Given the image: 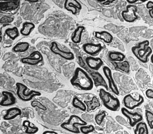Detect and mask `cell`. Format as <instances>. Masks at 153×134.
<instances>
[{"label": "cell", "instance_id": "cell-33", "mask_svg": "<svg viewBox=\"0 0 153 134\" xmlns=\"http://www.w3.org/2000/svg\"><path fill=\"white\" fill-rule=\"evenodd\" d=\"M31 106L33 107H38V109H40L43 111L47 110V108L45 106H44L43 104L37 101H33L31 102Z\"/></svg>", "mask_w": 153, "mask_h": 134}, {"label": "cell", "instance_id": "cell-22", "mask_svg": "<svg viewBox=\"0 0 153 134\" xmlns=\"http://www.w3.org/2000/svg\"><path fill=\"white\" fill-rule=\"evenodd\" d=\"M29 46L30 44L28 42H19L13 47L12 51L15 53H23L29 49Z\"/></svg>", "mask_w": 153, "mask_h": 134}, {"label": "cell", "instance_id": "cell-9", "mask_svg": "<svg viewBox=\"0 0 153 134\" xmlns=\"http://www.w3.org/2000/svg\"><path fill=\"white\" fill-rule=\"evenodd\" d=\"M43 60L42 54L38 51H35L31 53L29 56L21 59L20 61L24 64L30 66H36Z\"/></svg>", "mask_w": 153, "mask_h": 134}, {"label": "cell", "instance_id": "cell-20", "mask_svg": "<svg viewBox=\"0 0 153 134\" xmlns=\"http://www.w3.org/2000/svg\"><path fill=\"white\" fill-rule=\"evenodd\" d=\"M35 28V25L32 22H25L23 23L20 33L23 36H28Z\"/></svg>", "mask_w": 153, "mask_h": 134}, {"label": "cell", "instance_id": "cell-21", "mask_svg": "<svg viewBox=\"0 0 153 134\" xmlns=\"http://www.w3.org/2000/svg\"><path fill=\"white\" fill-rule=\"evenodd\" d=\"M108 58L113 62L121 63L124 61L126 56L124 54L119 52H111L108 54Z\"/></svg>", "mask_w": 153, "mask_h": 134}, {"label": "cell", "instance_id": "cell-14", "mask_svg": "<svg viewBox=\"0 0 153 134\" xmlns=\"http://www.w3.org/2000/svg\"><path fill=\"white\" fill-rule=\"evenodd\" d=\"M85 62L88 66L91 69L95 71H98L103 65L104 63L100 58L88 57L85 59Z\"/></svg>", "mask_w": 153, "mask_h": 134}, {"label": "cell", "instance_id": "cell-28", "mask_svg": "<svg viewBox=\"0 0 153 134\" xmlns=\"http://www.w3.org/2000/svg\"><path fill=\"white\" fill-rule=\"evenodd\" d=\"M64 7L66 10L70 11L73 15H76L77 13V8L71 3V0H66L64 2Z\"/></svg>", "mask_w": 153, "mask_h": 134}, {"label": "cell", "instance_id": "cell-26", "mask_svg": "<svg viewBox=\"0 0 153 134\" xmlns=\"http://www.w3.org/2000/svg\"><path fill=\"white\" fill-rule=\"evenodd\" d=\"M72 105L76 109H79L83 112H86L87 110V107L84 102L81 101L78 97H74L72 101Z\"/></svg>", "mask_w": 153, "mask_h": 134}, {"label": "cell", "instance_id": "cell-1", "mask_svg": "<svg viewBox=\"0 0 153 134\" xmlns=\"http://www.w3.org/2000/svg\"><path fill=\"white\" fill-rule=\"evenodd\" d=\"M71 83L74 86L84 91L91 90L94 87L93 79L85 70L80 67L76 69Z\"/></svg>", "mask_w": 153, "mask_h": 134}, {"label": "cell", "instance_id": "cell-43", "mask_svg": "<svg viewBox=\"0 0 153 134\" xmlns=\"http://www.w3.org/2000/svg\"></svg>", "mask_w": 153, "mask_h": 134}, {"label": "cell", "instance_id": "cell-24", "mask_svg": "<svg viewBox=\"0 0 153 134\" xmlns=\"http://www.w3.org/2000/svg\"><path fill=\"white\" fill-rule=\"evenodd\" d=\"M135 134H149L148 126L145 122H140L136 125L134 130Z\"/></svg>", "mask_w": 153, "mask_h": 134}, {"label": "cell", "instance_id": "cell-44", "mask_svg": "<svg viewBox=\"0 0 153 134\" xmlns=\"http://www.w3.org/2000/svg\"></svg>", "mask_w": 153, "mask_h": 134}, {"label": "cell", "instance_id": "cell-3", "mask_svg": "<svg viewBox=\"0 0 153 134\" xmlns=\"http://www.w3.org/2000/svg\"><path fill=\"white\" fill-rule=\"evenodd\" d=\"M99 95L103 104L106 109L113 112L119 110L120 107V102L118 98L114 97L102 88L99 90Z\"/></svg>", "mask_w": 153, "mask_h": 134}, {"label": "cell", "instance_id": "cell-34", "mask_svg": "<svg viewBox=\"0 0 153 134\" xmlns=\"http://www.w3.org/2000/svg\"><path fill=\"white\" fill-rule=\"evenodd\" d=\"M146 7L148 9L151 8L149 11V15L153 19V2L152 1H149L146 4Z\"/></svg>", "mask_w": 153, "mask_h": 134}, {"label": "cell", "instance_id": "cell-23", "mask_svg": "<svg viewBox=\"0 0 153 134\" xmlns=\"http://www.w3.org/2000/svg\"><path fill=\"white\" fill-rule=\"evenodd\" d=\"M23 127H25L26 134H34L38 132V127H35V125L28 120H25L23 122Z\"/></svg>", "mask_w": 153, "mask_h": 134}, {"label": "cell", "instance_id": "cell-42", "mask_svg": "<svg viewBox=\"0 0 153 134\" xmlns=\"http://www.w3.org/2000/svg\"><path fill=\"white\" fill-rule=\"evenodd\" d=\"M124 134H129L126 131H124Z\"/></svg>", "mask_w": 153, "mask_h": 134}, {"label": "cell", "instance_id": "cell-7", "mask_svg": "<svg viewBox=\"0 0 153 134\" xmlns=\"http://www.w3.org/2000/svg\"><path fill=\"white\" fill-rule=\"evenodd\" d=\"M138 9L136 6L128 5L126 6V10L122 11L121 16L126 22L132 23L137 20L138 17L136 15Z\"/></svg>", "mask_w": 153, "mask_h": 134}, {"label": "cell", "instance_id": "cell-18", "mask_svg": "<svg viewBox=\"0 0 153 134\" xmlns=\"http://www.w3.org/2000/svg\"><path fill=\"white\" fill-rule=\"evenodd\" d=\"M86 106L87 107V112H90L94 110L97 108L101 106V103L97 97H93L91 100L90 101H84Z\"/></svg>", "mask_w": 153, "mask_h": 134}, {"label": "cell", "instance_id": "cell-37", "mask_svg": "<svg viewBox=\"0 0 153 134\" xmlns=\"http://www.w3.org/2000/svg\"><path fill=\"white\" fill-rule=\"evenodd\" d=\"M114 1H99L100 3H102L104 5H109V4H112L113 2H114Z\"/></svg>", "mask_w": 153, "mask_h": 134}, {"label": "cell", "instance_id": "cell-12", "mask_svg": "<svg viewBox=\"0 0 153 134\" xmlns=\"http://www.w3.org/2000/svg\"><path fill=\"white\" fill-rule=\"evenodd\" d=\"M102 49L103 46L100 43L95 44L92 43H87L83 44L82 46V49L84 52L91 56H95L98 54L102 51Z\"/></svg>", "mask_w": 153, "mask_h": 134}, {"label": "cell", "instance_id": "cell-5", "mask_svg": "<svg viewBox=\"0 0 153 134\" xmlns=\"http://www.w3.org/2000/svg\"><path fill=\"white\" fill-rule=\"evenodd\" d=\"M16 94L19 98L24 102H28L31 101L33 97L36 96H40L41 93L35 90H31L29 92H27L28 87L22 83H17L16 84Z\"/></svg>", "mask_w": 153, "mask_h": 134}, {"label": "cell", "instance_id": "cell-31", "mask_svg": "<svg viewBox=\"0 0 153 134\" xmlns=\"http://www.w3.org/2000/svg\"><path fill=\"white\" fill-rule=\"evenodd\" d=\"M95 130V127L92 125L88 126H82L80 128V130L83 134H88L91 133L93 132Z\"/></svg>", "mask_w": 153, "mask_h": 134}, {"label": "cell", "instance_id": "cell-40", "mask_svg": "<svg viewBox=\"0 0 153 134\" xmlns=\"http://www.w3.org/2000/svg\"><path fill=\"white\" fill-rule=\"evenodd\" d=\"M27 1L29 3H36L39 2V1Z\"/></svg>", "mask_w": 153, "mask_h": 134}, {"label": "cell", "instance_id": "cell-35", "mask_svg": "<svg viewBox=\"0 0 153 134\" xmlns=\"http://www.w3.org/2000/svg\"><path fill=\"white\" fill-rule=\"evenodd\" d=\"M126 2L128 3L130 5L133 4H140L143 3L146 1H139V0H127Z\"/></svg>", "mask_w": 153, "mask_h": 134}, {"label": "cell", "instance_id": "cell-30", "mask_svg": "<svg viewBox=\"0 0 153 134\" xmlns=\"http://www.w3.org/2000/svg\"><path fill=\"white\" fill-rule=\"evenodd\" d=\"M106 115H107V113L106 112L102 111V112L99 113L95 116V122H96V123H97V124L100 125L102 124L104 120V118L106 116Z\"/></svg>", "mask_w": 153, "mask_h": 134}, {"label": "cell", "instance_id": "cell-36", "mask_svg": "<svg viewBox=\"0 0 153 134\" xmlns=\"http://www.w3.org/2000/svg\"><path fill=\"white\" fill-rule=\"evenodd\" d=\"M146 95L149 99H153V90L152 89H148L146 90Z\"/></svg>", "mask_w": 153, "mask_h": 134}, {"label": "cell", "instance_id": "cell-8", "mask_svg": "<svg viewBox=\"0 0 153 134\" xmlns=\"http://www.w3.org/2000/svg\"><path fill=\"white\" fill-rule=\"evenodd\" d=\"M121 112L126 118H128L129 124L131 127H134L138 123L142 121L143 117L138 112H131L125 107L121 109Z\"/></svg>", "mask_w": 153, "mask_h": 134}, {"label": "cell", "instance_id": "cell-11", "mask_svg": "<svg viewBox=\"0 0 153 134\" xmlns=\"http://www.w3.org/2000/svg\"><path fill=\"white\" fill-rule=\"evenodd\" d=\"M103 72L104 73V76L108 79V86L111 89V91L117 96L119 95V91L117 87V85L115 83L114 79H113L112 72L110 68L107 66L103 67Z\"/></svg>", "mask_w": 153, "mask_h": 134}, {"label": "cell", "instance_id": "cell-19", "mask_svg": "<svg viewBox=\"0 0 153 134\" xmlns=\"http://www.w3.org/2000/svg\"><path fill=\"white\" fill-rule=\"evenodd\" d=\"M85 29V28H84V26H79L75 29L71 38V41L73 43L75 44H78L80 43L82 38V34L84 32Z\"/></svg>", "mask_w": 153, "mask_h": 134}, {"label": "cell", "instance_id": "cell-29", "mask_svg": "<svg viewBox=\"0 0 153 134\" xmlns=\"http://www.w3.org/2000/svg\"><path fill=\"white\" fill-rule=\"evenodd\" d=\"M145 115H146V119L148 122V125L149 126V128L153 129V113L151 111L146 110L145 111Z\"/></svg>", "mask_w": 153, "mask_h": 134}, {"label": "cell", "instance_id": "cell-27", "mask_svg": "<svg viewBox=\"0 0 153 134\" xmlns=\"http://www.w3.org/2000/svg\"><path fill=\"white\" fill-rule=\"evenodd\" d=\"M5 33L6 35L13 40H15L19 36L18 28L16 26L12 28H8L7 29H6Z\"/></svg>", "mask_w": 153, "mask_h": 134}, {"label": "cell", "instance_id": "cell-38", "mask_svg": "<svg viewBox=\"0 0 153 134\" xmlns=\"http://www.w3.org/2000/svg\"><path fill=\"white\" fill-rule=\"evenodd\" d=\"M42 134H58V133L53 131H49V130H46Z\"/></svg>", "mask_w": 153, "mask_h": 134}, {"label": "cell", "instance_id": "cell-2", "mask_svg": "<svg viewBox=\"0 0 153 134\" xmlns=\"http://www.w3.org/2000/svg\"><path fill=\"white\" fill-rule=\"evenodd\" d=\"M149 45V41L144 40L139 43L138 46H133L131 48L133 54L141 63H148L149 57L153 52Z\"/></svg>", "mask_w": 153, "mask_h": 134}, {"label": "cell", "instance_id": "cell-16", "mask_svg": "<svg viewBox=\"0 0 153 134\" xmlns=\"http://www.w3.org/2000/svg\"><path fill=\"white\" fill-rule=\"evenodd\" d=\"M22 114V111L18 107H12L8 109L6 111V113L3 117L5 120H11L14 119L18 116H20Z\"/></svg>", "mask_w": 153, "mask_h": 134}, {"label": "cell", "instance_id": "cell-10", "mask_svg": "<svg viewBox=\"0 0 153 134\" xmlns=\"http://www.w3.org/2000/svg\"><path fill=\"white\" fill-rule=\"evenodd\" d=\"M50 49L53 53L60 56L61 57L68 61H72L75 58V55L71 52L62 51L59 48L58 44L56 42H51Z\"/></svg>", "mask_w": 153, "mask_h": 134}, {"label": "cell", "instance_id": "cell-39", "mask_svg": "<svg viewBox=\"0 0 153 134\" xmlns=\"http://www.w3.org/2000/svg\"><path fill=\"white\" fill-rule=\"evenodd\" d=\"M0 41L1 42V41H2V31H1H1H0Z\"/></svg>", "mask_w": 153, "mask_h": 134}, {"label": "cell", "instance_id": "cell-4", "mask_svg": "<svg viewBox=\"0 0 153 134\" xmlns=\"http://www.w3.org/2000/svg\"><path fill=\"white\" fill-rule=\"evenodd\" d=\"M87 124V122L82 119L80 117L73 115L69 117V119L67 121L62 123L61 125V127L62 129L70 132L79 134L80 133V130H79L76 125H81L82 127L86 126Z\"/></svg>", "mask_w": 153, "mask_h": 134}, {"label": "cell", "instance_id": "cell-32", "mask_svg": "<svg viewBox=\"0 0 153 134\" xmlns=\"http://www.w3.org/2000/svg\"><path fill=\"white\" fill-rule=\"evenodd\" d=\"M15 20V17L13 16H4L1 18V24L11 23Z\"/></svg>", "mask_w": 153, "mask_h": 134}, {"label": "cell", "instance_id": "cell-25", "mask_svg": "<svg viewBox=\"0 0 153 134\" xmlns=\"http://www.w3.org/2000/svg\"><path fill=\"white\" fill-rule=\"evenodd\" d=\"M114 64L116 68L119 70L124 72L126 74H129L130 72V66L128 61H124L123 62H114Z\"/></svg>", "mask_w": 153, "mask_h": 134}, {"label": "cell", "instance_id": "cell-15", "mask_svg": "<svg viewBox=\"0 0 153 134\" xmlns=\"http://www.w3.org/2000/svg\"><path fill=\"white\" fill-rule=\"evenodd\" d=\"M20 5V1H1L0 8L1 11H7L15 10L19 7Z\"/></svg>", "mask_w": 153, "mask_h": 134}, {"label": "cell", "instance_id": "cell-41", "mask_svg": "<svg viewBox=\"0 0 153 134\" xmlns=\"http://www.w3.org/2000/svg\"><path fill=\"white\" fill-rule=\"evenodd\" d=\"M151 61L153 64V54L151 55Z\"/></svg>", "mask_w": 153, "mask_h": 134}, {"label": "cell", "instance_id": "cell-17", "mask_svg": "<svg viewBox=\"0 0 153 134\" xmlns=\"http://www.w3.org/2000/svg\"><path fill=\"white\" fill-rule=\"evenodd\" d=\"M95 37L103 41L106 43H111L113 40V35L107 31H96Z\"/></svg>", "mask_w": 153, "mask_h": 134}, {"label": "cell", "instance_id": "cell-6", "mask_svg": "<svg viewBox=\"0 0 153 134\" xmlns=\"http://www.w3.org/2000/svg\"><path fill=\"white\" fill-rule=\"evenodd\" d=\"M144 98L141 95H139L138 99H135L131 94H128L124 97L123 100L125 108L128 109L133 110L139 107L144 102Z\"/></svg>", "mask_w": 153, "mask_h": 134}, {"label": "cell", "instance_id": "cell-13", "mask_svg": "<svg viewBox=\"0 0 153 134\" xmlns=\"http://www.w3.org/2000/svg\"><path fill=\"white\" fill-rule=\"evenodd\" d=\"M3 99L1 101V106L7 107L14 105L16 102V99L13 93L7 91H3L2 92Z\"/></svg>", "mask_w": 153, "mask_h": 134}]
</instances>
